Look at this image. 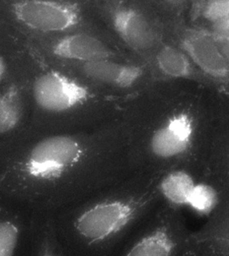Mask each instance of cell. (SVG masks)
<instances>
[{
  "instance_id": "8fae6325",
  "label": "cell",
  "mask_w": 229,
  "mask_h": 256,
  "mask_svg": "<svg viewBox=\"0 0 229 256\" xmlns=\"http://www.w3.org/2000/svg\"><path fill=\"white\" fill-rule=\"evenodd\" d=\"M0 92V151L17 139L27 128L30 114L24 67L14 64Z\"/></svg>"
},
{
  "instance_id": "ac0fdd59",
  "label": "cell",
  "mask_w": 229,
  "mask_h": 256,
  "mask_svg": "<svg viewBox=\"0 0 229 256\" xmlns=\"http://www.w3.org/2000/svg\"><path fill=\"white\" fill-rule=\"evenodd\" d=\"M200 15L209 27L229 20V0H203Z\"/></svg>"
},
{
  "instance_id": "ba28073f",
  "label": "cell",
  "mask_w": 229,
  "mask_h": 256,
  "mask_svg": "<svg viewBox=\"0 0 229 256\" xmlns=\"http://www.w3.org/2000/svg\"><path fill=\"white\" fill-rule=\"evenodd\" d=\"M181 209L165 203L125 250L126 256H183L189 234Z\"/></svg>"
},
{
  "instance_id": "9c48e42d",
  "label": "cell",
  "mask_w": 229,
  "mask_h": 256,
  "mask_svg": "<svg viewBox=\"0 0 229 256\" xmlns=\"http://www.w3.org/2000/svg\"><path fill=\"white\" fill-rule=\"evenodd\" d=\"M108 15L110 26L120 42L148 64L165 38L163 29L142 10L128 3L111 4Z\"/></svg>"
},
{
  "instance_id": "5bb4252c",
  "label": "cell",
  "mask_w": 229,
  "mask_h": 256,
  "mask_svg": "<svg viewBox=\"0 0 229 256\" xmlns=\"http://www.w3.org/2000/svg\"><path fill=\"white\" fill-rule=\"evenodd\" d=\"M197 176V172L188 168H176L163 172L158 180L161 200L179 209L186 207Z\"/></svg>"
},
{
  "instance_id": "30bf717a",
  "label": "cell",
  "mask_w": 229,
  "mask_h": 256,
  "mask_svg": "<svg viewBox=\"0 0 229 256\" xmlns=\"http://www.w3.org/2000/svg\"><path fill=\"white\" fill-rule=\"evenodd\" d=\"M225 93L228 88L229 58L225 56L208 30L201 27H181L169 38Z\"/></svg>"
},
{
  "instance_id": "6da1fadb",
  "label": "cell",
  "mask_w": 229,
  "mask_h": 256,
  "mask_svg": "<svg viewBox=\"0 0 229 256\" xmlns=\"http://www.w3.org/2000/svg\"><path fill=\"white\" fill-rule=\"evenodd\" d=\"M134 174L122 112L96 128L18 137L0 151V200L55 215Z\"/></svg>"
},
{
  "instance_id": "7c38bea8",
  "label": "cell",
  "mask_w": 229,
  "mask_h": 256,
  "mask_svg": "<svg viewBox=\"0 0 229 256\" xmlns=\"http://www.w3.org/2000/svg\"><path fill=\"white\" fill-rule=\"evenodd\" d=\"M148 64L160 80L187 81L221 91L218 85L205 75L185 52L167 38L166 36L153 52Z\"/></svg>"
},
{
  "instance_id": "3957f363",
  "label": "cell",
  "mask_w": 229,
  "mask_h": 256,
  "mask_svg": "<svg viewBox=\"0 0 229 256\" xmlns=\"http://www.w3.org/2000/svg\"><path fill=\"white\" fill-rule=\"evenodd\" d=\"M163 172H136L55 214L64 246L105 252L121 242L161 200Z\"/></svg>"
},
{
  "instance_id": "5b68a950",
  "label": "cell",
  "mask_w": 229,
  "mask_h": 256,
  "mask_svg": "<svg viewBox=\"0 0 229 256\" xmlns=\"http://www.w3.org/2000/svg\"><path fill=\"white\" fill-rule=\"evenodd\" d=\"M45 62L66 70L102 94L123 102L127 100H131L154 83L162 81L152 67L141 60H100L87 62Z\"/></svg>"
},
{
  "instance_id": "d6986e66",
  "label": "cell",
  "mask_w": 229,
  "mask_h": 256,
  "mask_svg": "<svg viewBox=\"0 0 229 256\" xmlns=\"http://www.w3.org/2000/svg\"><path fill=\"white\" fill-rule=\"evenodd\" d=\"M14 54H7L0 52V92L9 76L11 64H12V58Z\"/></svg>"
},
{
  "instance_id": "9a60e30c",
  "label": "cell",
  "mask_w": 229,
  "mask_h": 256,
  "mask_svg": "<svg viewBox=\"0 0 229 256\" xmlns=\"http://www.w3.org/2000/svg\"><path fill=\"white\" fill-rule=\"evenodd\" d=\"M25 224L18 211L0 200V256L16 254Z\"/></svg>"
},
{
  "instance_id": "4fadbf2b",
  "label": "cell",
  "mask_w": 229,
  "mask_h": 256,
  "mask_svg": "<svg viewBox=\"0 0 229 256\" xmlns=\"http://www.w3.org/2000/svg\"><path fill=\"white\" fill-rule=\"evenodd\" d=\"M229 256V202L207 217L200 230L189 232L183 256Z\"/></svg>"
},
{
  "instance_id": "277c9868",
  "label": "cell",
  "mask_w": 229,
  "mask_h": 256,
  "mask_svg": "<svg viewBox=\"0 0 229 256\" xmlns=\"http://www.w3.org/2000/svg\"><path fill=\"white\" fill-rule=\"evenodd\" d=\"M24 56L30 114L20 136L96 128L122 114L121 100L45 62L27 46Z\"/></svg>"
},
{
  "instance_id": "8992f818",
  "label": "cell",
  "mask_w": 229,
  "mask_h": 256,
  "mask_svg": "<svg viewBox=\"0 0 229 256\" xmlns=\"http://www.w3.org/2000/svg\"><path fill=\"white\" fill-rule=\"evenodd\" d=\"M0 16L25 38L88 30L81 6L71 0H0Z\"/></svg>"
},
{
  "instance_id": "52a82bcc",
  "label": "cell",
  "mask_w": 229,
  "mask_h": 256,
  "mask_svg": "<svg viewBox=\"0 0 229 256\" xmlns=\"http://www.w3.org/2000/svg\"><path fill=\"white\" fill-rule=\"evenodd\" d=\"M26 46L39 58L56 62H87L100 60H140L124 46L90 30L31 36L26 38Z\"/></svg>"
},
{
  "instance_id": "ffe728a7",
  "label": "cell",
  "mask_w": 229,
  "mask_h": 256,
  "mask_svg": "<svg viewBox=\"0 0 229 256\" xmlns=\"http://www.w3.org/2000/svg\"><path fill=\"white\" fill-rule=\"evenodd\" d=\"M162 1L168 6H171L174 8H179V7H182L185 4H187L188 1H190V0H162Z\"/></svg>"
},
{
  "instance_id": "e0dca14e",
  "label": "cell",
  "mask_w": 229,
  "mask_h": 256,
  "mask_svg": "<svg viewBox=\"0 0 229 256\" xmlns=\"http://www.w3.org/2000/svg\"><path fill=\"white\" fill-rule=\"evenodd\" d=\"M26 46V40L11 24L0 16V52L13 54Z\"/></svg>"
},
{
  "instance_id": "2e32d148",
  "label": "cell",
  "mask_w": 229,
  "mask_h": 256,
  "mask_svg": "<svg viewBox=\"0 0 229 256\" xmlns=\"http://www.w3.org/2000/svg\"><path fill=\"white\" fill-rule=\"evenodd\" d=\"M35 232V254L40 256H60L65 254V248L60 236L55 215H40Z\"/></svg>"
},
{
  "instance_id": "7a4b0ae2",
  "label": "cell",
  "mask_w": 229,
  "mask_h": 256,
  "mask_svg": "<svg viewBox=\"0 0 229 256\" xmlns=\"http://www.w3.org/2000/svg\"><path fill=\"white\" fill-rule=\"evenodd\" d=\"M132 164L136 172L188 168L199 174L213 136L222 124L197 98H170L159 106H124Z\"/></svg>"
}]
</instances>
